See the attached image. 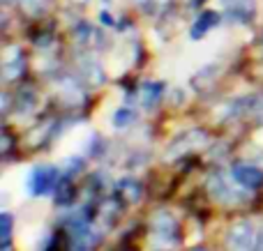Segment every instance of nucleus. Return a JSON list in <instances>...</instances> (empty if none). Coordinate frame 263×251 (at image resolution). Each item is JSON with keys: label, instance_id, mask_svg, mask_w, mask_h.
Instances as JSON below:
<instances>
[{"label": "nucleus", "instance_id": "obj_1", "mask_svg": "<svg viewBox=\"0 0 263 251\" xmlns=\"http://www.w3.org/2000/svg\"><path fill=\"white\" fill-rule=\"evenodd\" d=\"M150 240L157 249L166 251L173 249L180 240V228H178V221L173 215H168L166 210L157 212V215L150 219Z\"/></svg>", "mask_w": 263, "mask_h": 251}, {"label": "nucleus", "instance_id": "obj_2", "mask_svg": "<svg viewBox=\"0 0 263 251\" xmlns=\"http://www.w3.org/2000/svg\"><path fill=\"white\" fill-rule=\"evenodd\" d=\"M67 233H69V249L72 251H92L97 240H100V235L88 224V215L74 217L67 224Z\"/></svg>", "mask_w": 263, "mask_h": 251}, {"label": "nucleus", "instance_id": "obj_3", "mask_svg": "<svg viewBox=\"0 0 263 251\" xmlns=\"http://www.w3.org/2000/svg\"><path fill=\"white\" fill-rule=\"evenodd\" d=\"M60 178L63 175H60V171L55 166L40 164L28 175V192H30V196H46V194L55 192Z\"/></svg>", "mask_w": 263, "mask_h": 251}, {"label": "nucleus", "instance_id": "obj_4", "mask_svg": "<svg viewBox=\"0 0 263 251\" xmlns=\"http://www.w3.org/2000/svg\"><path fill=\"white\" fill-rule=\"evenodd\" d=\"M208 143V134L203 129H190V132H182L168 143L164 157L166 159H178V157H185L194 150H201V148Z\"/></svg>", "mask_w": 263, "mask_h": 251}, {"label": "nucleus", "instance_id": "obj_5", "mask_svg": "<svg viewBox=\"0 0 263 251\" xmlns=\"http://www.w3.org/2000/svg\"><path fill=\"white\" fill-rule=\"evenodd\" d=\"M256 244V228L252 221H238L231 226L227 235V249L229 251H254Z\"/></svg>", "mask_w": 263, "mask_h": 251}, {"label": "nucleus", "instance_id": "obj_6", "mask_svg": "<svg viewBox=\"0 0 263 251\" xmlns=\"http://www.w3.org/2000/svg\"><path fill=\"white\" fill-rule=\"evenodd\" d=\"M231 180H233V178H231ZM231 180H229L227 175H222V173L210 175V180H208V192H210V196H213L217 203H222V205H231V203L242 201V194L236 192V189L231 187Z\"/></svg>", "mask_w": 263, "mask_h": 251}, {"label": "nucleus", "instance_id": "obj_7", "mask_svg": "<svg viewBox=\"0 0 263 251\" xmlns=\"http://www.w3.org/2000/svg\"><path fill=\"white\" fill-rule=\"evenodd\" d=\"M231 178L236 184L245 189H261L263 187V169L254 164H233L231 166Z\"/></svg>", "mask_w": 263, "mask_h": 251}, {"label": "nucleus", "instance_id": "obj_8", "mask_svg": "<svg viewBox=\"0 0 263 251\" xmlns=\"http://www.w3.org/2000/svg\"><path fill=\"white\" fill-rule=\"evenodd\" d=\"M26 72V58H23V51L18 46H9L3 55V78L7 83L18 81Z\"/></svg>", "mask_w": 263, "mask_h": 251}, {"label": "nucleus", "instance_id": "obj_9", "mask_svg": "<svg viewBox=\"0 0 263 251\" xmlns=\"http://www.w3.org/2000/svg\"><path fill=\"white\" fill-rule=\"evenodd\" d=\"M219 21H222V16H219L217 12H213V9H205L203 14H199V16H196L194 26H192V30H190L192 39H201V37H205L215 26H219Z\"/></svg>", "mask_w": 263, "mask_h": 251}, {"label": "nucleus", "instance_id": "obj_10", "mask_svg": "<svg viewBox=\"0 0 263 251\" xmlns=\"http://www.w3.org/2000/svg\"><path fill=\"white\" fill-rule=\"evenodd\" d=\"M79 69H81L83 78H86L88 83H104V69L100 67V62H97L95 58H92V53H81L79 55Z\"/></svg>", "mask_w": 263, "mask_h": 251}, {"label": "nucleus", "instance_id": "obj_11", "mask_svg": "<svg viewBox=\"0 0 263 251\" xmlns=\"http://www.w3.org/2000/svg\"><path fill=\"white\" fill-rule=\"evenodd\" d=\"M164 92H166V86L157 81H145L143 86L139 88V99L145 109H155V106L162 101Z\"/></svg>", "mask_w": 263, "mask_h": 251}, {"label": "nucleus", "instance_id": "obj_12", "mask_svg": "<svg viewBox=\"0 0 263 251\" xmlns=\"http://www.w3.org/2000/svg\"><path fill=\"white\" fill-rule=\"evenodd\" d=\"M227 16L233 23H250L254 18V0H233L227 7Z\"/></svg>", "mask_w": 263, "mask_h": 251}, {"label": "nucleus", "instance_id": "obj_13", "mask_svg": "<svg viewBox=\"0 0 263 251\" xmlns=\"http://www.w3.org/2000/svg\"><path fill=\"white\" fill-rule=\"evenodd\" d=\"M74 196H77V189H74V182H72V175H63L58 182V187H55V203H58L60 207H67L74 203Z\"/></svg>", "mask_w": 263, "mask_h": 251}, {"label": "nucleus", "instance_id": "obj_14", "mask_svg": "<svg viewBox=\"0 0 263 251\" xmlns=\"http://www.w3.org/2000/svg\"><path fill=\"white\" fill-rule=\"evenodd\" d=\"M55 86H58L60 95H63L67 101H81V99H83V90H81V86H79L77 78H72V76H60L58 81H55Z\"/></svg>", "mask_w": 263, "mask_h": 251}, {"label": "nucleus", "instance_id": "obj_15", "mask_svg": "<svg viewBox=\"0 0 263 251\" xmlns=\"http://www.w3.org/2000/svg\"><path fill=\"white\" fill-rule=\"evenodd\" d=\"M74 37H77V41L81 46H92V41H102V35L97 28L88 26V23H83V26L77 28V32H74Z\"/></svg>", "mask_w": 263, "mask_h": 251}, {"label": "nucleus", "instance_id": "obj_16", "mask_svg": "<svg viewBox=\"0 0 263 251\" xmlns=\"http://www.w3.org/2000/svg\"><path fill=\"white\" fill-rule=\"evenodd\" d=\"M120 194H123L125 201L136 203L141 196H143V187H141V182H136L134 178H129V180H123V182H120Z\"/></svg>", "mask_w": 263, "mask_h": 251}, {"label": "nucleus", "instance_id": "obj_17", "mask_svg": "<svg viewBox=\"0 0 263 251\" xmlns=\"http://www.w3.org/2000/svg\"><path fill=\"white\" fill-rule=\"evenodd\" d=\"M134 122H136V111L134 109H127V106H123V109H118L114 113V127L125 129V127H132Z\"/></svg>", "mask_w": 263, "mask_h": 251}, {"label": "nucleus", "instance_id": "obj_18", "mask_svg": "<svg viewBox=\"0 0 263 251\" xmlns=\"http://www.w3.org/2000/svg\"><path fill=\"white\" fill-rule=\"evenodd\" d=\"M18 5H21L23 12H28L30 16H40V14L46 12L49 0H18Z\"/></svg>", "mask_w": 263, "mask_h": 251}, {"label": "nucleus", "instance_id": "obj_19", "mask_svg": "<svg viewBox=\"0 0 263 251\" xmlns=\"http://www.w3.org/2000/svg\"><path fill=\"white\" fill-rule=\"evenodd\" d=\"M0 221H3V251H9V247H12V224H14V219H12V215L9 212H3V217H0Z\"/></svg>", "mask_w": 263, "mask_h": 251}, {"label": "nucleus", "instance_id": "obj_20", "mask_svg": "<svg viewBox=\"0 0 263 251\" xmlns=\"http://www.w3.org/2000/svg\"><path fill=\"white\" fill-rule=\"evenodd\" d=\"M16 109H21L23 113H28V111L35 109V92H32L30 88H26L23 92L16 95Z\"/></svg>", "mask_w": 263, "mask_h": 251}, {"label": "nucleus", "instance_id": "obj_21", "mask_svg": "<svg viewBox=\"0 0 263 251\" xmlns=\"http://www.w3.org/2000/svg\"><path fill=\"white\" fill-rule=\"evenodd\" d=\"M250 115H252V118H254L259 124H263V95H261V97H254V104H252Z\"/></svg>", "mask_w": 263, "mask_h": 251}, {"label": "nucleus", "instance_id": "obj_22", "mask_svg": "<svg viewBox=\"0 0 263 251\" xmlns=\"http://www.w3.org/2000/svg\"><path fill=\"white\" fill-rule=\"evenodd\" d=\"M168 5H171V0H148V3H145V9L157 14V12H164Z\"/></svg>", "mask_w": 263, "mask_h": 251}, {"label": "nucleus", "instance_id": "obj_23", "mask_svg": "<svg viewBox=\"0 0 263 251\" xmlns=\"http://www.w3.org/2000/svg\"><path fill=\"white\" fill-rule=\"evenodd\" d=\"M254 251H263V226L256 231V244H254Z\"/></svg>", "mask_w": 263, "mask_h": 251}, {"label": "nucleus", "instance_id": "obj_24", "mask_svg": "<svg viewBox=\"0 0 263 251\" xmlns=\"http://www.w3.org/2000/svg\"><path fill=\"white\" fill-rule=\"evenodd\" d=\"M102 21H104V23H109V26H114V16H109V14H106V12H102Z\"/></svg>", "mask_w": 263, "mask_h": 251}, {"label": "nucleus", "instance_id": "obj_25", "mask_svg": "<svg viewBox=\"0 0 263 251\" xmlns=\"http://www.w3.org/2000/svg\"><path fill=\"white\" fill-rule=\"evenodd\" d=\"M190 251H208V249H203V247H194V249H190Z\"/></svg>", "mask_w": 263, "mask_h": 251}, {"label": "nucleus", "instance_id": "obj_26", "mask_svg": "<svg viewBox=\"0 0 263 251\" xmlns=\"http://www.w3.org/2000/svg\"><path fill=\"white\" fill-rule=\"evenodd\" d=\"M136 3H141V5H145V3H148V0H136Z\"/></svg>", "mask_w": 263, "mask_h": 251}, {"label": "nucleus", "instance_id": "obj_27", "mask_svg": "<svg viewBox=\"0 0 263 251\" xmlns=\"http://www.w3.org/2000/svg\"><path fill=\"white\" fill-rule=\"evenodd\" d=\"M201 3H203V0H194V5H201Z\"/></svg>", "mask_w": 263, "mask_h": 251}]
</instances>
